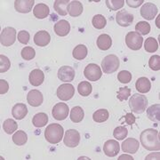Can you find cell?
<instances>
[{
	"label": "cell",
	"mask_w": 160,
	"mask_h": 160,
	"mask_svg": "<svg viewBox=\"0 0 160 160\" xmlns=\"http://www.w3.org/2000/svg\"><path fill=\"white\" fill-rule=\"evenodd\" d=\"M109 110L106 109H98L97 111H95L92 115V118L96 123H103L109 119Z\"/></svg>",
	"instance_id": "f1b7e54d"
},
{
	"label": "cell",
	"mask_w": 160,
	"mask_h": 160,
	"mask_svg": "<svg viewBox=\"0 0 160 160\" xmlns=\"http://www.w3.org/2000/svg\"><path fill=\"white\" fill-rule=\"evenodd\" d=\"M74 86L70 84H63L57 89V96L60 100L67 102L74 96Z\"/></svg>",
	"instance_id": "9c48e42d"
},
{
	"label": "cell",
	"mask_w": 160,
	"mask_h": 160,
	"mask_svg": "<svg viewBox=\"0 0 160 160\" xmlns=\"http://www.w3.org/2000/svg\"><path fill=\"white\" fill-rule=\"evenodd\" d=\"M54 31L59 37H65L70 31V25L66 20H61L54 24Z\"/></svg>",
	"instance_id": "ffe728a7"
},
{
	"label": "cell",
	"mask_w": 160,
	"mask_h": 160,
	"mask_svg": "<svg viewBox=\"0 0 160 160\" xmlns=\"http://www.w3.org/2000/svg\"><path fill=\"white\" fill-rule=\"evenodd\" d=\"M17 123H16L13 119H11V118L6 119V121L4 122V124H3V129H4V131L6 132V133H8V134L13 133L14 132L17 130Z\"/></svg>",
	"instance_id": "e575fe53"
},
{
	"label": "cell",
	"mask_w": 160,
	"mask_h": 160,
	"mask_svg": "<svg viewBox=\"0 0 160 160\" xmlns=\"http://www.w3.org/2000/svg\"><path fill=\"white\" fill-rule=\"evenodd\" d=\"M28 114V109L27 106L24 103H17L13 106L12 109V117L17 120H22Z\"/></svg>",
	"instance_id": "44dd1931"
},
{
	"label": "cell",
	"mask_w": 160,
	"mask_h": 160,
	"mask_svg": "<svg viewBox=\"0 0 160 160\" xmlns=\"http://www.w3.org/2000/svg\"><path fill=\"white\" fill-rule=\"evenodd\" d=\"M148 106V99L144 94H133L129 101V107L133 113L141 114Z\"/></svg>",
	"instance_id": "3957f363"
},
{
	"label": "cell",
	"mask_w": 160,
	"mask_h": 160,
	"mask_svg": "<svg viewBox=\"0 0 160 160\" xmlns=\"http://www.w3.org/2000/svg\"><path fill=\"white\" fill-rule=\"evenodd\" d=\"M27 101H28V102H29L30 106L38 107L43 103L44 96H43L42 92L38 91V90H31L28 93Z\"/></svg>",
	"instance_id": "2e32d148"
},
{
	"label": "cell",
	"mask_w": 160,
	"mask_h": 160,
	"mask_svg": "<svg viewBox=\"0 0 160 160\" xmlns=\"http://www.w3.org/2000/svg\"><path fill=\"white\" fill-rule=\"evenodd\" d=\"M51 41V36L46 30H40L34 36V42L37 46H46Z\"/></svg>",
	"instance_id": "d6986e66"
},
{
	"label": "cell",
	"mask_w": 160,
	"mask_h": 160,
	"mask_svg": "<svg viewBox=\"0 0 160 160\" xmlns=\"http://www.w3.org/2000/svg\"><path fill=\"white\" fill-rule=\"evenodd\" d=\"M136 89L141 93H147L151 89V82L147 78H140L136 81Z\"/></svg>",
	"instance_id": "7402d4cb"
},
{
	"label": "cell",
	"mask_w": 160,
	"mask_h": 160,
	"mask_svg": "<svg viewBox=\"0 0 160 160\" xmlns=\"http://www.w3.org/2000/svg\"><path fill=\"white\" fill-rule=\"evenodd\" d=\"M126 44L130 49L137 51L140 50L142 46L143 38L136 31H131L126 35Z\"/></svg>",
	"instance_id": "5b68a950"
},
{
	"label": "cell",
	"mask_w": 160,
	"mask_h": 160,
	"mask_svg": "<svg viewBox=\"0 0 160 160\" xmlns=\"http://www.w3.org/2000/svg\"><path fill=\"white\" fill-rule=\"evenodd\" d=\"M34 0H15L14 8L21 13H28L34 6Z\"/></svg>",
	"instance_id": "9a60e30c"
},
{
	"label": "cell",
	"mask_w": 160,
	"mask_h": 160,
	"mask_svg": "<svg viewBox=\"0 0 160 160\" xmlns=\"http://www.w3.org/2000/svg\"><path fill=\"white\" fill-rule=\"evenodd\" d=\"M9 90V85L6 80H0V94H5Z\"/></svg>",
	"instance_id": "bcb514c9"
},
{
	"label": "cell",
	"mask_w": 160,
	"mask_h": 160,
	"mask_svg": "<svg viewBox=\"0 0 160 160\" xmlns=\"http://www.w3.org/2000/svg\"><path fill=\"white\" fill-rule=\"evenodd\" d=\"M11 67L9 59L5 55H0V73H5Z\"/></svg>",
	"instance_id": "b9f144b4"
},
{
	"label": "cell",
	"mask_w": 160,
	"mask_h": 160,
	"mask_svg": "<svg viewBox=\"0 0 160 160\" xmlns=\"http://www.w3.org/2000/svg\"><path fill=\"white\" fill-rule=\"evenodd\" d=\"M84 117H85L84 110L79 106L74 107L70 111V120L73 123H79L83 120Z\"/></svg>",
	"instance_id": "83f0119b"
},
{
	"label": "cell",
	"mask_w": 160,
	"mask_h": 160,
	"mask_svg": "<svg viewBox=\"0 0 160 160\" xmlns=\"http://www.w3.org/2000/svg\"><path fill=\"white\" fill-rule=\"evenodd\" d=\"M141 143L144 149L149 151H157L160 149L159 132L155 129H146L141 133Z\"/></svg>",
	"instance_id": "6da1fadb"
},
{
	"label": "cell",
	"mask_w": 160,
	"mask_h": 160,
	"mask_svg": "<svg viewBox=\"0 0 160 160\" xmlns=\"http://www.w3.org/2000/svg\"><path fill=\"white\" fill-rule=\"evenodd\" d=\"M69 106L64 102H59L52 108V117L56 120H64L69 116Z\"/></svg>",
	"instance_id": "30bf717a"
},
{
	"label": "cell",
	"mask_w": 160,
	"mask_h": 160,
	"mask_svg": "<svg viewBox=\"0 0 160 160\" xmlns=\"http://www.w3.org/2000/svg\"><path fill=\"white\" fill-rule=\"evenodd\" d=\"M119 143L116 140H109L104 143L103 146V151L107 157L114 158L119 152Z\"/></svg>",
	"instance_id": "4fadbf2b"
},
{
	"label": "cell",
	"mask_w": 160,
	"mask_h": 160,
	"mask_svg": "<svg viewBox=\"0 0 160 160\" xmlns=\"http://www.w3.org/2000/svg\"><path fill=\"white\" fill-rule=\"evenodd\" d=\"M124 5H125L124 0H106V6L112 11L123 8Z\"/></svg>",
	"instance_id": "f35d334b"
},
{
	"label": "cell",
	"mask_w": 160,
	"mask_h": 160,
	"mask_svg": "<svg viewBox=\"0 0 160 160\" xmlns=\"http://www.w3.org/2000/svg\"><path fill=\"white\" fill-rule=\"evenodd\" d=\"M119 68V59L114 54H109L102 62V69L104 73L111 74L116 72Z\"/></svg>",
	"instance_id": "277c9868"
},
{
	"label": "cell",
	"mask_w": 160,
	"mask_h": 160,
	"mask_svg": "<svg viewBox=\"0 0 160 160\" xmlns=\"http://www.w3.org/2000/svg\"><path fill=\"white\" fill-rule=\"evenodd\" d=\"M36 55V52L34 48L30 47V46H26L22 50V57L26 60V61H30L32 59H34Z\"/></svg>",
	"instance_id": "ab89813d"
},
{
	"label": "cell",
	"mask_w": 160,
	"mask_h": 160,
	"mask_svg": "<svg viewBox=\"0 0 160 160\" xmlns=\"http://www.w3.org/2000/svg\"><path fill=\"white\" fill-rule=\"evenodd\" d=\"M29 83L33 86H39L45 80V74L39 69H33L29 74Z\"/></svg>",
	"instance_id": "ac0fdd59"
},
{
	"label": "cell",
	"mask_w": 160,
	"mask_h": 160,
	"mask_svg": "<svg viewBox=\"0 0 160 160\" xmlns=\"http://www.w3.org/2000/svg\"><path fill=\"white\" fill-rule=\"evenodd\" d=\"M159 16L160 15H158V18L157 19V22H156V24H157V27H158V29H159Z\"/></svg>",
	"instance_id": "816d5d0a"
},
{
	"label": "cell",
	"mask_w": 160,
	"mask_h": 160,
	"mask_svg": "<svg viewBox=\"0 0 160 160\" xmlns=\"http://www.w3.org/2000/svg\"><path fill=\"white\" fill-rule=\"evenodd\" d=\"M58 78L63 82H70L73 81L75 78V70L72 67L69 66H62L59 69Z\"/></svg>",
	"instance_id": "5bb4252c"
},
{
	"label": "cell",
	"mask_w": 160,
	"mask_h": 160,
	"mask_svg": "<svg viewBox=\"0 0 160 160\" xmlns=\"http://www.w3.org/2000/svg\"><path fill=\"white\" fill-rule=\"evenodd\" d=\"M143 2H144V0H137V1L136 0H134V1H132V0H127L126 1L127 5L130 6V7H132V8H137L141 5H142Z\"/></svg>",
	"instance_id": "c3c4849f"
},
{
	"label": "cell",
	"mask_w": 160,
	"mask_h": 160,
	"mask_svg": "<svg viewBox=\"0 0 160 160\" xmlns=\"http://www.w3.org/2000/svg\"><path fill=\"white\" fill-rule=\"evenodd\" d=\"M47 122H48V117H47V115L46 113H38V114H36L33 117V119H32V123H33V125L36 127H43V126H45L47 124Z\"/></svg>",
	"instance_id": "4dcf8cb0"
},
{
	"label": "cell",
	"mask_w": 160,
	"mask_h": 160,
	"mask_svg": "<svg viewBox=\"0 0 160 160\" xmlns=\"http://www.w3.org/2000/svg\"><path fill=\"white\" fill-rule=\"evenodd\" d=\"M64 131L59 124H51L45 130V138L51 144H57L62 140Z\"/></svg>",
	"instance_id": "7a4b0ae2"
},
{
	"label": "cell",
	"mask_w": 160,
	"mask_h": 160,
	"mask_svg": "<svg viewBox=\"0 0 160 160\" xmlns=\"http://www.w3.org/2000/svg\"><path fill=\"white\" fill-rule=\"evenodd\" d=\"M146 160L149 159H158L159 160V152H156V153H152V154L149 155L146 157Z\"/></svg>",
	"instance_id": "681fc988"
},
{
	"label": "cell",
	"mask_w": 160,
	"mask_h": 160,
	"mask_svg": "<svg viewBox=\"0 0 160 160\" xmlns=\"http://www.w3.org/2000/svg\"><path fill=\"white\" fill-rule=\"evenodd\" d=\"M118 79L119 80L120 83L127 84L132 80V74L127 70H122L118 75Z\"/></svg>",
	"instance_id": "ee69618b"
},
{
	"label": "cell",
	"mask_w": 160,
	"mask_h": 160,
	"mask_svg": "<svg viewBox=\"0 0 160 160\" xmlns=\"http://www.w3.org/2000/svg\"><path fill=\"white\" fill-rule=\"evenodd\" d=\"M49 7L46 4L39 3L35 6L33 9V13L38 19H45L49 15Z\"/></svg>",
	"instance_id": "603a6c76"
},
{
	"label": "cell",
	"mask_w": 160,
	"mask_h": 160,
	"mask_svg": "<svg viewBox=\"0 0 160 160\" xmlns=\"http://www.w3.org/2000/svg\"><path fill=\"white\" fill-rule=\"evenodd\" d=\"M149 66L150 69L155 71L160 69V56L159 55H153L151 56L149 61Z\"/></svg>",
	"instance_id": "7bdbcfd3"
},
{
	"label": "cell",
	"mask_w": 160,
	"mask_h": 160,
	"mask_svg": "<svg viewBox=\"0 0 160 160\" xmlns=\"http://www.w3.org/2000/svg\"><path fill=\"white\" fill-rule=\"evenodd\" d=\"M70 1L69 0H56L54 2L53 7L57 13L62 16H65L68 13V6L69 5Z\"/></svg>",
	"instance_id": "484cf974"
},
{
	"label": "cell",
	"mask_w": 160,
	"mask_h": 160,
	"mask_svg": "<svg viewBox=\"0 0 160 160\" xmlns=\"http://www.w3.org/2000/svg\"><path fill=\"white\" fill-rule=\"evenodd\" d=\"M112 45V40L109 35L102 34L99 36L97 39V46L102 51H107Z\"/></svg>",
	"instance_id": "d4e9b609"
},
{
	"label": "cell",
	"mask_w": 160,
	"mask_h": 160,
	"mask_svg": "<svg viewBox=\"0 0 160 160\" xmlns=\"http://www.w3.org/2000/svg\"><path fill=\"white\" fill-rule=\"evenodd\" d=\"M87 53H88V50H87V47L85 45H78L75 47L73 49V57L77 60H83L87 56Z\"/></svg>",
	"instance_id": "f546056e"
},
{
	"label": "cell",
	"mask_w": 160,
	"mask_h": 160,
	"mask_svg": "<svg viewBox=\"0 0 160 160\" xmlns=\"http://www.w3.org/2000/svg\"><path fill=\"white\" fill-rule=\"evenodd\" d=\"M130 93H131V89L129 87H121L118 91L117 98L119 100L120 102H124L129 98Z\"/></svg>",
	"instance_id": "60d3db41"
},
{
	"label": "cell",
	"mask_w": 160,
	"mask_h": 160,
	"mask_svg": "<svg viewBox=\"0 0 160 160\" xmlns=\"http://www.w3.org/2000/svg\"><path fill=\"white\" fill-rule=\"evenodd\" d=\"M117 23L121 27H128L133 22V15L126 10H121L116 15Z\"/></svg>",
	"instance_id": "7c38bea8"
},
{
	"label": "cell",
	"mask_w": 160,
	"mask_h": 160,
	"mask_svg": "<svg viewBox=\"0 0 160 160\" xmlns=\"http://www.w3.org/2000/svg\"><path fill=\"white\" fill-rule=\"evenodd\" d=\"M128 131L125 126H118L113 132V136L118 141H123L127 136Z\"/></svg>",
	"instance_id": "74e56055"
},
{
	"label": "cell",
	"mask_w": 160,
	"mask_h": 160,
	"mask_svg": "<svg viewBox=\"0 0 160 160\" xmlns=\"http://www.w3.org/2000/svg\"><path fill=\"white\" fill-rule=\"evenodd\" d=\"M144 49L148 52H154L158 49V43L154 38H148L144 42Z\"/></svg>",
	"instance_id": "836d02e7"
},
{
	"label": "cell",
	"mask_w": 160,
	"mask_h": 160,
	"mask_svg": "<svg viewBox=\"0 0 160 160\" xmlns=\"http://www.w3.org/2000/svg\"><path fill=\"white\" fill-rule=\"evenodd\" d=\"M135 29L139 34L148 35L151 30V27L147 22H139L135 26Z\"/></svg>",
	"instance_id": "8d00e7d4"
},
{
	"label": "cell",
	"mask_w": 160,
	"mask_h": 160,
	"mask_svg": "<svg viewBox=\"0 0 160 160\" xmlns=\"http://www.w3.org/2000/svg\"><path fill=\"white\" fill-rule=\"evenodd\" d=\"M68 12L72 17H78L83 12V5L79 1H72L68 6Z\"/></svg>",
	"instance_id": "cb8c5ba5"
},
{
	"label": "cell",
	"mask_w": 160,
	"mask_h": 160,
	"mask_svg": "<svg viewBox=\"0 0 160 160\" xmlns=\"http://www.w3.org/2000/svg\"><path fill=\"white\" fill-rule=\"evenodd\" d=\"M147 116L149 119L154 122L160 121V105L154 104L147 109Z\"/></svg>",
	"instance_id": "4316f807"
},
{
	"label": "cell",
	"mask_w": 160,
	"mask_h": 160,
	"mask_svg": "<svg viewBox=\"0 0 160 160\" xmlns=\"http://www.w3.org/2000/svg\"><path fill=\"white\" fill-rule=\"evenodd\" d=\"M107 24V21L105 17L102 14H96L92 18V26L97 29H103Z\"/></svg>",
	"instance_id": "d590c367"
},
{
	"label": "cell",
	"mask_w": 160,
	"mask_h": 160,
	"mask_svg": "<svg viewBox=\"0 0 160 160\" xmlns=\"http://www.w3.org/2000/svg\"><path fill=\"white\" fill-rule=\"evenodd\" d=\"M64 144L69 147V148H75L77 147L80 142V133L77 130L69 129L65 132L64 136Z\"/></svg>",
	"instance_id": "ba28073f"
},
{
	"label": "cell",
	"mask_w": 160,
	"mask_h": 160,
	"mask_svg": "<svg viewBox=\"0 0 160 160\" xmlns=\"http://www.w3.org/2000/svg\"><path fill=\"white\" fill-rule=\"evenodd\" d=\"M139 142L134 138H128L122 143V150L126 153L134 154L139 149Z\"/></svg>",
	"instance_id": "e0dca14e"
},
{
	"label": "cell",
	"mask_w": 160,
	"mask_h": 160,
	"mask_svg": "<svg viewBox=\"0 0 160 160\" xmlns=\"http://www.w3.org/2000/svg\"><path fill=\"white\" fill-rule=\"evenodd\" d=\"M84 74L87 80L90 81H97L102 78V69L100 68V66H98L97 64L94 63H90L86 67V69L84 70Z\"/></svg>",
	"instance_id": "52a82bcc"
},
{
	"label": "cell",
	"mask_w": 160,
	"mask_h": 160,
	"mask_svg": "<svg viewBox=\"0 0 160 160\" xmlns=\"http://www.w3.org/2000/svg\"><path fill=\"white\" fill-rule=\"evenodd\" d=\"M92 90V85L87 81L80 82V84L78 86V91L82 96H88L89 94H91Z\"/></svg>",
	"instance_id": "d6a6232c"
},
{
	"label": "cell",
	"mask_w": 160,
	"mask_h": 160,
	"mask_svg": "<svg viewBox=\"0 0 160 160\" xmlns=\"http://www.w3.org/2000/svg\"><path fill=\"white\" fill-rule=\"evenodd\" d=\"M158 7L153 3H145L141 8V15L144 19L151 21L158 14Z\"/></svg>",
	"instance_id": "8fae6325"
},
{
	"label": "cell",
	"mask_w": 160,
	"mask_h": 160,
	"mask_svg": "<svg viewBox=\"0 0 160 160\" xmlns=\"http://www.w3.org/2000/svg\"><path fill=\"white\" fill-rule=\"evenodd\" d=\"M123 118H125V122H126L127 125H129V126L133 125V124L135 123V121H136V118L132 114V113H127V114H126V116H124Z\"/></svg>",
	"instance_id": "7dc6e473"
},
{
	"label": "cell",
	"mask_w": 160,
	"mask_h": 160,
	"mask_svg": "<svg viewBox=\"0 0 160 160\" xmlns=\"http://www.w3.org/2000/svg\"><path fill=\"white\" fill-rule=\"evenodd\" d=\"M124 159H129V160H133V158H132L131 156H128V155H122L120 156L118 160H124Z\"/></svg>",
	"instance_id": "f907efd6"
},
{
	"label": "cell",
	"mask_w": 160,
	"mask_h": 160,
	"mask_svg": "<svg viewBox=\"0 0 160 160\" xmlns=\"http://www.w3.org/2000/svg\"><path fill=\"white\" fill-rule=\"evenodd\" d=\"M16 40V30L12 28L7 27L2 30L1 32V38L0 42L1 45L4 46H10L14 44Z\"/></svg>",
	"instance_id": "8992f818"
},
{
	"label": "cell",
	"mask_w": 160,
	"mask_h": 160,
	"mask_svg": "<svg viewBox=\"0 0 160 160\" xmlns=\"http://www.w3.org/2000/svg\"><path fill=\"white\" fill-rule=\"evenodd\" d=\"M29 33L26 30H21L17 35V38L20 43H22L23 45H28L29 42Z\"/></svg>",
	"instance_id": "f6af8a7d"
},
{
	"label": "cell",
	"mask_w": 160,
	"mask_h": 160,
	"mask_svg": "<svg viewBox=\"0 0 160 160\" xmlns=\"http://www.w3.org/2000/svg\"><path fill=\"white\" fill-rule=\"evenodd\" d=\"M28 141V135L25 132L17 131L12 136V142L18 146H22Z\"/></svg>",
	"instance_id": "1f68e13d"
}]
</instances>
